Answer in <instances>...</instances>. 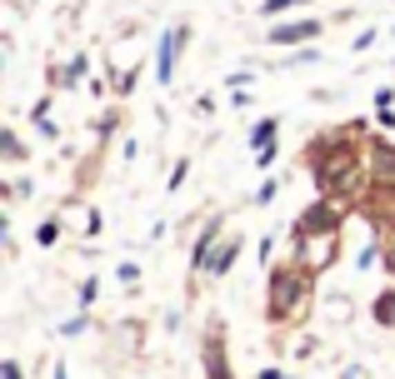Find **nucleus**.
<instances>
[{"label": "nucleus", "mask_w": 395, "mask_h": 379, "mask_svg": "<svg viewBox=\"0 0 395 379\" xmlns=\"http://www.w3.org/2000/svg\"><path fill=\"white\" fill-rule=\"evenodd\" d=\"M310 35H320V20H290V25H276V30H270L276 45H300V40H310Z\"/></svg>", "instance_id": "f257e3e1"}, {"label": "nucleus", "mask_w": 395, "mask_h": 379, "mask_svg": "<svg viewBox=\"0 0 395 379\" xmlns=\"http://www.w3.org/2000/svg\"><path fill=\"white\" fill-rule=\"evenodd\" d=\"M175 45H180V30H165V35H160V60H155V65H160V80H171V70H175Z\"/></svg>", "instance_id": "f03ea898"}, {"label": "nucleus", "mask_w": 395, "mask_h": 379, "mask_svg": "<svg viewBox=\"0 0 395 379\" xmlns=\"http://www.w3.org/2000/svg\"><path fill=\"white\" fill-rule=\"evenodd\" d=\"M270 135H276V120H260V125H256V145H260V150H265Z\"/></svg>", "instance_id": "7ed1b4c3"}, {"label": "nucleus", "mask_w": 395, "mask_h": 379, "mask_svg": "<svg viewBox=\"0 0 395 379\" xmlns=\"http://www.w3.org/2000/svg\"><path fill=\"white\" fill-rule=\"evenodd\" d=\"M290 6H305V0H265V15H276V10H290Z\"/></svg>", "instance_id": "20e7f679"}]
</instances>
